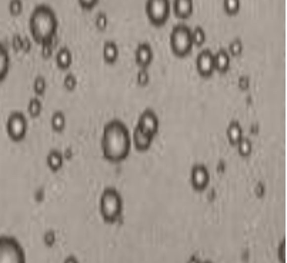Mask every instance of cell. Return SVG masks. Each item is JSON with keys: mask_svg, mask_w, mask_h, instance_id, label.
I'll use <instances>...</instances> for the list:
<instances>
[{"mask_svg": "<svg viewBox=\"0 0 287 263\" xmlns=\"http://www.w3.org/2000/svg\"><path fill=\"white\" fill-rule=\"evenodd\" d=\"M137 125L149 134L155 136L160 128V119L152 107H146L137 118Z\"/></svg>", "mask_w": 287, "mask_h": 263, "instance_id": "cell-10", "label": "cell"}, {"mask_svg": "<svg viewBox=\"0 0 287 263\" xmlns=\"http://www.w3.org/2000/svg\"><path fill=\"white\" fill-rule=\"evenodd\" d=\"M203 263H213L211 261H203Z\"/></svg>", "mask_w": 287, "mask_h": 263, "instance_id": "cell-38", "label": "cell"}, {"mask_svg": "<svg viewBox=\"0 0 287 263\" xmlns=\"http://www.w3.org/2000/svg\"><path fill=\"white\" fill-rule=\"evenodd\" d=\"M94 23H96V26L99 27V29H106L107 23H109V16H107L105 10H100V12L96 13V16H94Z\"/></svg>", "mask_w": 287, "mask_h": 263, "instance_id": "cell-29", "label": "cell"}, {"mask_svg": "<svg viewBox=\"0 0 287 263\" xmlns=\"http://www.w3.org/2000/svg\"><path fill=\"white\" fill-rule=\"evenodd\" d=\"M27 116L22 110H12L6 119V132L12 140H22L27 133Z\"/></svg>", "mask_w": 287, "mask_h": 263, "instance_id": "cell-7", "label": "cell"}, {"mask_svg": "<svg viewBox=\"0 0 287 263\" xmlns=\"http://www.w3.org/2000/svg\"><path fill=\"white\" fill-rule=\"evenodd\" d=\"M63 85H65L66 89H69V90L76 89V86H78V78H76V75L73 72H67L65 75V79H63Z\"/></svg>", "mask_w": 287, "mask_h": 263, "instance_id": "cell-27", "label": "cell"}, {"mask_svg": "<svg viewBox=\"0 0 287 263\" xmlns=\"http://www.w3.org/2000/svg\"><path fill=\"white\" fill-rule=\"evenodd\" d=\"M136 80H137V83L139 85H147L149 82H150V73H149V69L147 67H140L139 70H137V75H136Z\"/></svg>", "mask_w": 287, "mask_h": 263, "instance_id": "cell-28", "label": "cell"}, {"mask_svg": "<svg viewBox=\"0 0 287 263\" xmlns=\"http://www.w3.org/2000/svg\"><path fill=\"white\" fill-rule=\"evenodd\" d=\"M226 134H227V139L232 145H236L239 142V139L243 136V128H242V123L237 120V119H232L226 128Z\"/></svg>", "mask_w": 287, "mask_h": 263, "instance_id": "cell-15", "label": "cell"}, {"mask_svg": "<svg viewBox=\"0 0 287 263\" xmlns=\"http://www.w3.org/2000/svg\"><path fill=\"white\" fill-rule=\"evenodd\" d=\"M277 258L280 263H286V239H282L277 248Z\"/></svg>", "mask_w": 287, "mask_h": 263, "instance_id": "cell-31", "label": "cell"}, {"mask_svg": "<svg viewBox=\"0 0 287 263\" xmlns=\"http://www.w3.org/2000/svg\"><path fill=\"white\" fill-rule=\"evenodd\" d=\"M41 109H43V103H41V100H40L38 96H33V97L29 99V103H27V112H29V115L39 116Z\"/></svg>", "mask_w": 287, "mask_h": 263, "instance_id": "cell-23", "label": "cell"}, {"mask_svg": "<svg viewBox=\"0 0 287 263\" xmlns=\"http://www.w3.org/2000/svg\"><path fill=\"white\" fill-rule=\"evenodd\" d=\"M236 146H237L239 155H242V156H248L251 153V150H253V142H251V139L248 136H245V134L239 139V142L236 143Z\"/></svg>", "mask_w": 287, "mask_h": 263, "instance_id": "cell-22", "label": "cell"}, {"mask_svg": "<svg viewBox=\"0 0 287 263\" xmlns=\"http://www.w3.org/2000/svg\"><path fill=\"white\" fill-rule=\"evenodd\" d=\"M196 69L202 76H211L214 73V60L210 47H202L196 54Z\"/></svg>", "mask_w": 287, "mask_h": 263, "instance_id": "cell-9", "label": "cell"}, {"mask_svg": "<svg viewBox=\"0 0 287 263\" xmlns=\"http://www.w3.org/2000/svg\"><path fill=\"white\" fill-rule=\"evenodd\" d=\"M97 4V0H79V6L83 7V9H91L93 6Z\"/></svg>", "mask_w": 287, "mask_h": 263, "instance_id": "cell-33", "label": "cell"}, {"mask_svg": "<svg viewBox=\"0 0 287 263\" xmlns=\"http://www.w3.org/2000/svg\"><path fill=\"white\" fill-rule=\"evenodd\" d=\"M190 182H192V186L196 190L206 189L210 182L209 168L205 163H202V162L195 163L192 166V169H190Z\"/></svg>", "mask_w": 287, "mask_h": 263, "instance_id": "cell-8", "label": "cell"}, {"mask_svg": "<svg viewBox=\"0 0 287 263\" xmlns=\"http://www.w3.org/2000/svg\"><path fill=\"white\" fill-rule=\"evenodd\" d=\"M100 145L107 160L119 162L127 158L131 149V133L127 125L119 118L107 120L103 126Z\"/></svg>", "mask_w": 287, "mask_h": 263, "instance_id": "cell-1", "label": "cell"}, {"mask_svg": "<svg viewBox=\"0 0 287 263\" xmlns=\"http://www.w3.org/2000/svg\"><path fill=\"white\" fill-rule=\"evenodd\" d=\"M63 263H80V262H79V259L75 256V255H69V256H66V259L63 261Z\"/></svg>", "mask_w": 287, "mask_h": 263, "instance_id": "cell-36", "label": "cell"}, {"mask_svg": "<svg viewBox=\"0 0 287 263\" xmlns=\"http://www.w3.org/2000/svg\"><path fill=\"white\" fill-rule=\"evenodd\" d=\"M239 86H240V89H247L250 86V78L247 75H242L239 78Z\"/></svg>", "mask_w": 287, "mask_h": 263, "instance_id": "cell-34", "label": "cell"}, {"mask_svg": "<svg viewBox=\"0 0 287 263\" xmlns=\"http://www.w3.org/2000/svg\"><path fill=\"white\" fill-rule=\"evenodd\" d=\"M10 54H9V49L6 47V44L3 42H0V80H3L10 69Z\"/></svg>", "mask_w": 287, "mask_h": 263, "instance_id": "cell-17", "label": "cell"}, {"mask_svg": "<svg viewBox=\"0 0 287 263\" xmlns=\"http://www.w3.org/2000/svg\"><path fill=\"white\" fill-rule=\"evenodd\" d=\"M66 123H67V119L63 110H54L52 113V118H50V125L54 131L60 132L66 128Z\"/></svg>", "mask_w": 287, "mask_h": 263, "instance_id": "cell-20", "label": "cell"}, {"mask_svg": "<svg viewBox=\"0 0 287 263\" xmlns=\"http://www.w3.org/2000/svg\"><path fill=\"white\" fill-rule=\"evenodd\" d=\"M213 60H214V70H219V72L229 70V67L232 65V56L223 46L213 53Z\"/></svg>", "mask_w": 287, "mask_h": 263, "instance_id": "cell-13", "label": "cell"}, {"mask_svg": "<svg viewBox=\"0 0 287 263\" xmlns=\"http://www.w3.org/2000/svg\"><path fill=\"white\" fill-rule=\"evenodd\" d=\"M57 27L59 19L54 9L47 3H38L29 16V29L33 39L40 43H47L53 39Z\"/></svg>", "mask_w": 287, "mask_h": 263, "instance_id": "cell-2", "label": "cell"}, {"mask_svg": "<svg viewBox=\"0 0 287 263\" xmlns=\"http://www.w3.org/2000/svg\"><path fill=\"white\" fill-rule=\"evenodd\" d=\"M47 89V82L46 78L43 75H38L35 80H33V90L38 93V94H43Z\"/></svg>", "mask_w": 287, "mask_h": 263, "instance_id": "cell-25", "label": "cell"}, {"mask_svg": "<svg viewBox=\"0 0 287 263\" xmlns=\"http://www.w3.org/2000/svg\"><path fill=\"white\" fill-rule=\"evenodd\" d=\"M0 263H26L22 243L10 235H0Z\"/></svg>", "mask_w": 287, "mask_h": 263, "instance_id": "cell-5", "label": "cell"}, {"mask_svg": "<svg viewBox=\"0 0 287 263\" xmlns=\"http://www.w3.org/2000/svg\"><path fill=\"white\" fill-rule=\"evenodd\" d=\"M43 240H44V245H46V246H53V245L56 243V240H57V235H56V232H54L53 229L46 230V232H44V235H43Z\"/></svg>", "mask_w": 287, "mask_h": 263, "instance_id": "cell-30", "label": "cell"}, {"mask_svg": "<svg viewBox=\"0 0 287 263\" xmlns=\"http://www.w3.org/2000/svg\"><path fill=\"white\" fill-rule=\"evenodd\" d=\"M72 62H73L72 50L67 46L59 47L57 52H56V63H57V66L62 67V69H69L72 66Z\"/></svg>", "mask_w": 287, "mask_h": 263, "instance_id": "cell-19", "label": "cell"}, {"mask_svg": "<svg viewBox=\"0 0 287 263\" xmlns=\"http://www.w3.org/2000/svg\"><path fill=\"white\" fill-rule=\"evenodd\" d=\"M153 137L152 134H149L147 132L143 131L137 123L134 126V131H133V134H131V143H134V146L139 149V150H146L149 149L152 142H153Z\"/></svg>", "mask_w": 287, "mask_h": 263, "instance_id": "cell-12", "label": "cell"}, {"mask_svg": "<svg viewBox=\"0 0 287 263\" xmlns=\"http://www.w3.org/2000/svg\"><path fill=\"white\" fill-rule=\"evenodd\" d=\"M119 57V46L115 40L107 39L103 43V59L107 63H115Z\"/></svg>", "mask_w": 287, "mask_h": 263, "instance_id": "cell-18", "label": "cell"}, {"mask_svg": "<svg viewBox=\"0 0 287 263\" xmlns=\"http://www.w3.org/2000/svg\"><path fill=\"white\" fill-rule=\"evenodd\" d=\"M207 35L205 27L196 25L195 27H192V40H193V46H203L206 43Z\"/></svg>", "mask_w": 287, "mask_h": 263, "instance_id": "cell-21", "label": "cell"}, {"mask_svg": "<svg viewBox=\"0 0 287 263\" xmlns=\"http://www.w3.org/2000/svg\"><path fill=\"white\" fill-rule=\"evenodd\" d=\"M144 10L149 20L155 26H162L169 19L171 12V1L170 0H146Z\"/></svg>", "mask_w": 287, "mask_h": 263, "instance_id": "cell-6", "label": "cell"}, {"mask_svg": "<svg viewBox=\"0 0 287 263\" xmlns=\"http://www.w3.org/2000/svg\"><path fill=\"white\" fill-rule=\"evenodd\" d=\"M226 49H227V52H229L230 56H239V54H242V52H243V40L240 39V38H235V39L229 43V46Z\"/></svg>", "mask_w": 287, "mask_h": 263, "instance_id": "cell-24", "label": "cell"}, {"mask_svg": "<svg viewBox=\"0 0 287 263\" xmlns=\"http://www.w3.org/2000/svg\"><path fill=\"white\" fill-rule=\"evenodd\" d=\"M264 192H266V186H264L263 182H259V183L256 184V187H254V193L259 197H261L264 196Z\"/></svg>", "mask_w": 287, "mask_h": 263, "instance_id": "cell-35", "label": "cell"}, {"mask_svg": "<svg viewBox=\"0 0 287 263\" xmlns=\"http://www.w3.org/2000/svg\"><path fill=\"white\" fill-rule=\"evenodd\" d=\"M170 47L174 54L184 56L192 52L193 49V40H192V27L187 23H176L170 30Z\"/></svg>", "mask_w": 287, "mask_h": 263, "instance_id": "cell-4", "label": "cell"}, {"mask_svg": "<svg viewBox=\"0 0 287 263\" xmlns=\"http://www.w3.org/2000/svg\"><path fill=\"white\" fill-rule=\"evenodd\" d=\"M187 263H203V261H200V258H199L197 255H192V256L189 258Z\"/></svg>", "mask_w": 287, "mask_h": 263, "instance_id": "cell-37", "label": "cell"}, {"mask_svg": "<svg viewBox=\"0 0 287 263\" xmlns=\"http://www.w3.org/2000/svg\"><path fill=\"white\" fill-rule=\"evenodd\" d=\"M99 211L107 223H115L123 212V196L115 186H106L99 197Z\"/></svg>", "mask_w": 287, "mask_h": 263, "instance_id": "cell-3", "label": "cell"}, {"mask_svg": "<svg viewBox=\"0 0 287 263\" xmlns=\"http://www.w3.org/2000/svg\"><path fill=\"white\" fill-rule=\"evenodd\" d=\"M9 10L13 14L20 13L23 10V1L22 0H10L9 1Z\"/></svg>", "mask_w": 287, "mask_h": 263, "instance_id": "cell-32", "label": "cell"}, {"mask_svg": "<svg viewBox=\"0 0 287 263\" xmlns=\"http://www.w3.org/2000/svg\"><path fill=\"white\" fill-rule=\"evenodd\" d=\"M46 163L52 171H59L65 163V155L59 149H50L46 155Z\"/></svg>", "mask_w": 287, "mask_h": 263, "instance_id": "cell-16", "label": "cell"}, {"mask_svg": "<svg viewBox=\"0 0 287 263\" xmlns=\"http://www.w3.org/2000/svg\"><path fill=\"white\" fill-rule=\"evenodd\" d=\"M171 9L176 13V16L186 19L195 10V3L193 0H173L171 1Z\"/></svg>", "mask_w": 287, "mask_h": 263, "instance_id": "cell-14", "label": "cell"}, {"mask_svg": "<svg viewBox=\"0 0 287 263\" xmlns=\"http://www.w3.org/2000/svg\"><path fill=\"white\" fill-rule=\"evenodd\" d=\"M153 56H155V52H153V47L149 42L143 40L136 46L134 59H136V63L140 67H149V65L153 60Z\"/></svg>", "mask_w": 287, "mask_h": 263, "instance_id": "cell-11", "label": "cell"}, {"mask_svg": "<svg viewBox=\"0 0 287 263\" xmlns=\"http://www.w3.org/2000/svg\"><path fill=\"white\" fill-rule=\"evenodd\" d=\"M240 0H223V9L230 14H235L240 9Z\"/></svg>", "mask_w": 287, "mask_h": 263, "instance_id": "cell-26", "label": "cell"}]
</instances>
